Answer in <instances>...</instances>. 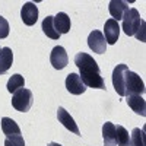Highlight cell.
<instances>
[{"label": "cell", "mask_w": 146, "mask_h": 146, "mask_svg": "<svg viewBox=\"0 0 146 146\" xmlns=\"http://www.w3.org/2000/svg\"><path fill=\"white\" fill-rule=\"evenodd\" d=\"M75 64L79 69V76L85 86L94 89H105V80L101 76V69L92 56L86 53H78L75 56Z\"/></svg>", "instance_id": "6da1fadb"}, {"label": "cell", "mask_w": 146, "mask_h": 146, "mask_svg": "<svg viewBox=\"0 0 146 146\" xmlns=\"http://www.w3.org/2000/svg\"><path fill=\"white\" fill-rule=\"evenodd\" d=\"M121 21H123V23H121L120 29H123L124 34L129 35V36H136V38H139L140 29L145 28V21L140 18L139 10L135 9V7L129 9Z\"/></svg>", "instance_id": "7a4b0ae2"}, {"label": "cell", "mask_w": 146, "mask_h": 146, "mask_svg": "<svg viewBox=\"0 0 146 146\" xmlns=\"http://www.w3.org/2000/svg\"><path fill=\"white\" fill-rule=\"evenodd\" d=\"M34 104V95L29 89L21 88L12 96V107L19 113H27Z\"/></svg>", "instance_id": "3957f363"}, {"label": "cell", "mask_w": 146, "mask_h": 146, "mask_svg": "<svg viewBox=\"0 0 146 146\" xmlns=\"http://www.w3.org/2000/svg\"><path fill=\"white\" fill-rule=\"evenodd\" d=\"M124 89H126V96L129 95H143L145 94V83L140 79V76L137 73L127 70L126 73V85H124Z\"/></svg>", "instance_id": "277c9868"}, {"label": "cell", "mask_w": 146, "mask_h": 146, "mask_svg": "<svg viewBox=\"0 0 146 146\" xmlns=\"http://www.w3.org/2000/svg\"><path fill=\"white\" fill-rule=\"evenodd\" d=\"M129 67L127 64H117L115 69L113 70V85H114V89L120 96H126V89H124V85H126V73H127Z\"/></svg>", "instance_id": "5b68a950"}, {"label": "cell", "mask_w": 146, "mask_h": 146, "mask_svg": "<svg viewBox=\"0 0 146 146\" xmlns=\"http://www.w3.org/2000/svg\"><path fill=\"white\" fill-rule=\"evenodd\" d=\"M50 63L51 66L56 69V70H62L67 66L69 63V57H67V53L66 50L62 47V45H57L51 50V54H50Z\"/></svg>", "instance_id": "8992f818"}, {"label": "cell", "mask_w": 146, "mask_h": 146, "mask_svg": "<svg viewBox=\"0 0 146 146\" xmlns=\"http://www.w3.org/2000/svg\"><path fill=\"white\" fill-rule=\"evenodd\" d=\"M88 45L96 54H104L107 50V41L101 31H92L88 36Z\"/></svg>", "instance_id": "52a82bcc"}, {"label": "cell", "mask_w": 146, "mask_h": 146, "mask_svg": "<svg viewBox=\"0 0 146 146\" xmlns=\"http://www.w3.org/2000/svg\"><path fill=\"white\" fill-rule=\"evenodd\" d=\"M21 18L25 25H28V27L35 25L36 21H38V7L35 6V3H32V2L23 3V6L21 9Z\"/></svg>", "instance_id": "ba28073f"}, {"label": "cell", "mask_w": 146, "mask_h": 146, "mask_svg": "<svg viewBox=\"0 0 146 146\" xmlns=\"http://www.w3.org/2000/svg\"><path fill=\"white\" fill-rule=\"evenodd\" d=\"M66 89L73 95H82L86 91V86L78 73H69L66 78Z\"/></svg>", "instance_id": "9c48e42d"}, {"label": "cell", "mask_w": 146, "mask_h": 146, "mask_svg": "<svg viewBox=\"0 0 146 146\" xmlns=\"http://www.w3.org/2000/svg\"><path fill=\"white\" fill-rule=\"evenodd\" d=\"M104 38L107 41V44H115L118 40V35H120V25L118 22L114 19H108L104 25Z\"/></svg>", "instance_id": "30bf717a"}, {"label": "cell", "mask_w": 146, "mask_h": 146, "mask_svg": "<svg viewBox=\"0 0 146 146\" xmlns=\"http://www.w3.org/2000/svg\"><path fill=\"white\" fill-rule=\"evenodd\" d=\"M57 118H58V123H62L69 131H72V133H75V135L80 136V131H79L78 124L75 123L73 117L66 111L63 107H58V110H57Z\"/></svg>", "instance_id": "8fae6325"}, {"label": "cell", "mask_w": 146, "mask_h": 146, "mask_svg": "<svg viewBox=\"0 0 146 146\" xmlns=\"http://www.w3.org/2000/svg\"><path fill=\"white\" fill-rule=\"evenodd\" d=\"M108 10H110V15H111L114 21H121L124 16V13L129 10V5L123 0H111L110 2V6H108Z\"/></svg>", "instance_id": "7c38bea8"}, {"label": "cell", "mask_w": 146, "mask_h": 146, "mask_svg": "<svg viewBox=\"0 0 146 146\" xmlns=\"http://www.w3.org/2000/svg\"><path fill=\"white\" fill-rule=\"evenodd\" d=\"M53 22H54L56 31L60 35H62V34H67L70 31L72 22H70V18L67 16V13H64V12H58V13L53 18Z\"/></svg>", "instance_id": "4fadbf2b"}, {"label": "cell", "mask_w": 146, "mask_h": 146, "mask_svg": "<svg viewBox=\"0 0 146 146\" xmlns=\"http://www.w3.org/2000/svg\"><path fill=\"white\" fill-rule=\"evenodd\" d=\"M127 104L131 108V111H135L136 114L145 117L146 115V101L143 100V96L140 95H129L127 96Z\"/></svg>", "instance_id": "5bb4252c"}, {"label": "cell", "mask_w": 146, "mask_h": 146, "mask_svg": "<svg viewBox=\"0 0 146 146\" xmlns=\"http://www.w3.org/2000/svg\"><path fill=\"white\" fill-rule=\"evenodd\" d=\"M13 64V53L9 47L0 48V76L9 72V69Z\"/></svg>", "instance_id": "9a60e30c"}, {"label": "cell", "mask_w": 146, "mask_h": 146, "mask_svg": "<svg viewBox=\"0 0 146 146\" xmlns=\"http://www.w3.org/2000/svg\"><path fill=\"white\" fill-rule=\"evenodd\" d=\"M102 137H104V146H117L115 140V126L111 121H107L102 126Z\"/></svg>", "instance_id": "2e32d148"}, {"label": "cell", "mask_w": 146, "mask_h": 146, "mask_svg": "<svg viewBox=\"0 0 146 146\" xmlns=\"http://www.w3.org/2000/svg\"><path fill=\"white\" fill-rule=\"evenodd\" d=\"M2 131L6 137H9L13 135H21V127L18 126L15 120H12L9 117H3L2 118Z\"/></svg>", "instance_id": "e0dca14e"}, {"label": "cell", "mask_w": 146, "mask_h": 146, "mask_svg": "<svg viewBox=\"0 0 146 146\" xmlns=\"http://www.w3.org/2000/svg\"><path fill=\"white\" fill-rule=\"evenodd\" d=\"M53 18L54 16H45L42 23H41V28H42V32L51 40H58L60 38V34L56 31L54 28V22H53Z\"/></svg>", "instance_id": "ac0fdd59"}, {"label": "cell", "mask_w": 146, "mask_h": 146, "mask_svg": "<svg viewBox=\"0 0 146 146\" xmlns=\"http://www.w3.org/2000/svg\"><path fill=\"white\" fill-rule=\"evenodd\" d=\"M6 88H7V91H9L10 94H15L18 89L25 88V79H23V76H22V75L16 73V75L10 76V79L7 80Z\"/></svg>", "instance_id": "d6986e66"}, {"label": "cell", "mask_w": 146, "mask_h": 146, "mask_svg": "<svg viewBox=\"0 0 146 146\" xmlns=\"http://www.w3.org/2000/svg\"><path fill=\"white\" fill-rule=\"evenodd\" d=\"M115 140L118 146H130V135L123 126H115Z\"/></svg>", "instance_id": "ffe728a7"}, {"label": "cell", "mask_w": 146, "mask_h": 146, "mask_svg": "<svg viewBox=\"0 0 146 146\" xmlns=\"http://www.w3.org/2000/svg\"><path fill=\"white\" fill-rule=\"evenodd\" d=\"M130 146H145V131L140 130L139 127L131 130Z\"/></svg>", "instance_id": "44dd1931"}, {"label": "cell", "mask_w": 146, "mask_h": 146, "mask_svg": "<svg viewBox=\"0 0 146 146\" xmlns=\"http://www.w3.org/2000/svg\"><path fill=\"white\" fill-rule=\"evenodd\" d=\"M5 146H25V140L22 135H13L5 139Z\"/></svg>", "instance_id": "7402d4cb"}, {"label": "cell", "mask_w": 146, "mask_h": 146, "mask_svg": "<svg viewBox=\"0 0 146 146\" xmlns=\"http://www.w3.org/2000/svg\"><path fill=\"white\" fill-rule=\"evenodd\" d=\"M9 22L0 15V40H3V38H6V36L9 35Z\"/></svg>", "instance_id": "603a6c76"}, {"label": "cell", "mask_w": 146, "mask_h": 146, "mask_svg": "<svg viewBox=\"0 0 146 146\" xmlns=\"http://www.w3.org/2000/svg\"><path fill=\"white\" fill-rule=\"evenodd\" d=\"M47 146H62L60 143H56V142H51V143H48Z\"/></svg>", "instance_id": "cb8c5ba5"}]
</instances>
